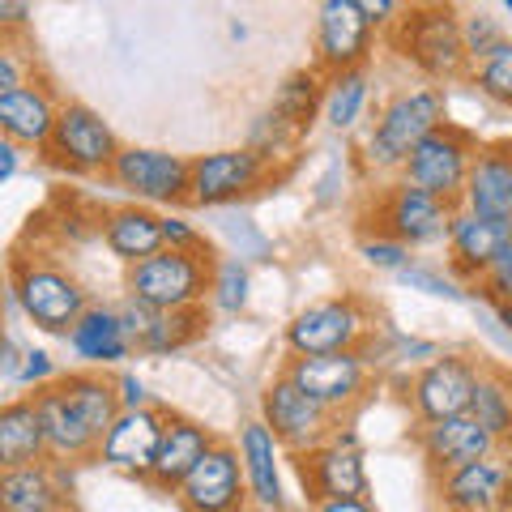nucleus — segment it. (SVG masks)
Masks as SVG:
<instances>
[{"instance_id":"1","label":"nucleus","mask_w":512,"mask_h":512,"mask_svg":"<svg viewBox=\"0 0 512 512\" xmlns=\"http://www.w3.org/2000/svg\"><path fill=\"white\" fill-rule=\"evenodd\" d=\"M35 402L47 427V457L52 461H94L107 427L120 419V384L103 376V367L60 372L52 384L35 389Z\"/></svg>"},{"instance_id":"2","label":"nucleus","mask_w":512,"mask_h":512,"mask_svg":"<svg viewBox=\"0 0 512 512\" xmlns=\"http://www.w3.org/2000/svg\"><path fill=\"white\" fill-rule=\"evenodd\" d=\"M384 43L402 56L414 73H423L427 82H461L470 77L474 60L466 52V35H461V9L453 0H436V5H414L402 13Z\"/></svg>"},{"instance_id":"3","label":"nucleus","mask_w":512,"mask_h":512,"mask_svg":"<svg viewBox=\"0 0 512 512\" xmlns=\"http://www.w3.org/2000/svg\"><path fill=\"white\" fill-rule=\"evenodd\" d=\"M444 120H448V99L436 82L406 86V90L389 94L363 137V167L384 171V175H402L414 146H419L427 133H436Z\"/></svg>"},{"instance_id":"4","label":"nucleus","mask_w":512,"mask_h":512,"mask_svg":"<svg viewBox=\"0 0 512 512\" xmlns=\"http://www.w3.org/2000/svg\"><path fill=\"white\" fill-rule=\"evenodd\" d=\"M9 303L30 325L56 338H69V329L90 308L82 278H73L64 265L43 261V256H9Z\"/></svg>"},{"instance_id":"5","label":"nucleus","mask_w":512,"mask_h":512,"mask_svg":"<svg viewBox=\"0 0 512 512\" xmlns=\"http://www.w3.org/2000/svg\"><path fill=\"white\" fill-rule=\"evenodd\" d=\"M214 265L210 256L163 248L137 265H124V295L141 299L154 312H184L201 308L205 295L214 291Z\"/></svg>"},{"instance_id":"6","label":"nucleus","mask_w":512,"mask_h":512,"mask_svg":"<svg viewBox=\"0 0 512 512\" xmlns=\"http://www.w3.org/2000/svg\"><path fill=\"white\" fill-rule=\"evenodd\" d=\"M457 210L461 205L431 197V192L414 188L397 175V180L384 184L372 197V205L363 210V227L376 231V235L402 239L410 248H431V244H444L448 239V227H453Z\"/></svg>"},{"instance_id":"7","label":"nucleus","mask_w":512,"mask_h":512,"mask_svg":"<svg viewBox=\"0 0 512 512\" xmlns=\"http://www.w3.org/2000/svg\"><path fill=\"white\" fill-rule=\"evenodd\" d=\"M120 150L124 146H120L116 128H111L90 103H64L52 137H47V146L39 154L52 171L90 180V175H107Z\"/></svg>"},{"instance_id":"8","label":"nucleus","mask_w":512,"mask_h":512,"mask_svg":"<svg viewBox=\"0 0 512 512\" xmlns=\"http://www.w3.org/2000/svg\"><path fill=\"white\" fill-rule=\"evenodd\" d=\"M478 150L483 146H478V137L466 124L444 120L436 133H427L419 146H414V154L402 167V180L431 192V197H440V201L461 205V192H466V180L474 171Z\"/></svg>"},{"instance_id":"9","label":"nucleus","mask_w":512,"mask_h":512,"mask_svg":"<svg viewBox=\"0 0 512 512\" xmlns=\"http://www.w3.org/2000/svg\"><path fill=\"white\" fill-rule=\"evenodd\" d=\"M372 329V312L359 295H329L291 316L282 329L286 355H333V350H359Z\"/></svg>"},{"instance_id":"10","label":"nucleus","mask_w":512,"mask_h":512,"mask_svg":"<svg viewBox=\"0 0 512 512\" xmlns=\"http://www.w3.org/2000/svg\"><path fill=\"white\" fill-rule=\"evenodd\" d=\"M282 372L291 376L303 393H312L320 406L333 414H350L367 402L372 389V363L363 350H333V355H291L282 363Z\"/></svg>"},{"instance_id":"11","label":"nucleus","mask_w":512,"mask_h":512,"mask_svg":"<svg viewBox=\"0 0 512 512\" xmlns=\"http://www.w3.org/2000/svg\"><path fill=\"white\" fill-rule=\"evenodd\" d=\"M107 180L141 205H188L192 158L154 146H124L111 163Z\"/></svg>"},{"instance_id":"12","label":"nucleus","mask_w":512,"mask_h":512,"mask_svg":"<svg viewBox=\"0 0 512 512\" xmlns=\"http://www.w3.org/2000/svg\"><path fill=\"white\" fill-rule=\"evenodd\" d=\"M261 419L278 436L286 453H312L338 431V414L329 406H320L312 393H303L299 384L278 372L261 393Z\"/></svg>"},{"instance_id":"13","label":"nucleus","mask_w":512,"mask_h":512,"mask_svg":"<svg viewBox=\"0 0 512 512\" xmlns=\"http://www.w3.org/2000/svg\"><path fill=\"white\" fill-rule=\"evenodd\" d=\"M478 367H483V359H470V355H436V359H427L419 372L406 380L410 414L419 423H440V419L470 414Z\"/></svg>"},{"instance_id":"14","label":"nucleus","mask_w":512,"mask_h":512,"mask_svg":"<svg viewBox=\"0 0 512 512\" xmlns=\"http://www.w3.org/2000/svg\"><path fill=\"white\" fill-rule=\"evenodd\" d=\"M291 466L312 508L325 500H338V495H367V466H363V448L355 440V431L338 427L312 453H291Z\"/></svg>"},{"instance_id":"15","label":"nucleus","mask_w":512,"mask_h":512,"mask_svg":"<svg viewBox=\"0 0 512 512\" xmlns=\"http://www.w3.org/2000/svg\"><path fill=\"white\" fill-rule=\"evenodd\" d=\"M376 39H380V30L363 18L355 0H320L316 5L312 47H316V69L325 77L363 69L376 52Z\"/></svg>"},{"instance_id":"16","label":"nucleus","mask_w":512,"mask_h":512,"mask_svg":"<svg viewBox=\"0 0 512 512\" xmlns=\"http://www.w3.org/2000/svg\"><path fill=\"white\" fill-rule=\"evenodd\" d=\"M269 171H274V167H269L252 146L197 154V158H192L188 205H201V210H218V205L244 201V197H252V192L269 180Z\"/></svg>"},{"instance_id":"17","label":"nucleus","mask_w":512,"mask_h":512,"mask_svg":"<svg viewBox=\"0 0 512 512\" xmlns=\"http://www.w3.org/2000/svg\"><path fill=\"white\" fill-rule=\"evenodd\" d=\"M184 512H244L248 500V478H244V457H239V444L218 440L210 453L197 461L180 491H175Z\"/></svg>"},{"instance_id":"18","label":"nucleus","mask_w":512,"mask_h":512,"mask_svg":"<svg viewBox=\"0 0 512 512\" xmlns=\"http://www.w3.org/2000/svg\"><path fill=\"white\" fill-rule=\"evenodd\" d=\"M163 419L167 410L158 406H137V410H120V419L107 427V436L99 444V466L116 470L124 478H137L146 483L150 466L158 457V444H163Z\"/></svg>"},{"instance_id":"19","label":"nucleus","mask_w":512,"mask_h":512,"mask_svg":"<svg viewBox=\"0 0 512 512\" xmlns=\"http://www.w3.org/2000/svg\"><path fill=\"white\" fill-rule=\"evenodd\" d=\"M414 448H419V457L427 461V470L440 478L448 470L470 466V461L495 457L500 440H495L474 414H457V419L419 423V431H414Z\"/></svg>"},{"instance_id":"20","label":"nucleus","mask_w":512,"mask_h":512,"mask_svg":"<svg viewBox=\"0 0 512 512\" xmlns=\"http://www.w3.org/2000/svg\"><path fill=\"white\" fill-rule=\"evenodd\" d=\"M214 444L218 440H214V431L205 427V423L188 419V414L167 410V419H163V444H158V457H154L146 483L154 491H163V495H175V491H180V483H184L192 470H197V461L210 453Z\"/></svg>"},{"instance_id":"21","label":"nucleus","mask_w":512,"mask_h":512,"mask_svg":"<svg viewBox=\"0 0 512 512\" xmlns=\"http://www.w3.org/2000/svg\"><path fill=\"white\" fill-rule=\"evenodd\" d=\"M60 99L43 82L30 77L26 86L0 94V137L22 150H43L60 120Z\"/></svg>"},{"instance_id":"22","label":"nucleus","mask_w":512,"mask_h":512,"mask_svg":"<svg viewBox=\"0 0 512 512\" xmlns=\"http://www.w3.org/2000/svg\"><path fill=\"white\" fill-rule=\"evenodd\" d=\"M282 453L278 436L265 419H248L239 427V457H244L248 495L261 512H286V487H282Z\"/></svg>"},{"instance_id":"23","label":"nucleus","mask_w":512,"mask_h":512,"mask_svg":"<svg viewBox=\"0 0 512 512\" xmlns=\"http://www.w3.org/2000/svg\"><path fill=\"white\" fill-rule=\"evenodd\" d=\"M461 210L512 227V141L483 146L461 192Z\"/></svg>"},{"instance_id":"24","label":"nucleus","mask_w":512,"mask_h":512,"mask_svg":"<svg viewBox=\"0 0 512 512\" xmlns=\"http://www.w3.org/2000/svg\"><path fill=\"white\" fill-rule=\"evenodd\" d=\"M512 487V470L495 457L470 461L461 470L440 474V504L448 512H504Z\"/></svg>"},{"instance_id":"25","label":"nucleus","mask_w":512,"mask_h":512,"mask_svg":"<svg viewBox=\"0 0 512 512\" xmlns=\"http://www.w3.org/2000/svg\"><path fill=\"white\" fill-rule=\"evenodd\" d=\"M508 239H512V227H504V222H491V218H478L470 210H457L453 227H448V239H444L448 244V265H453L457 278L478 282L487 274V265L504 252Z\"/></svg>"},{"instance_id":"26","label":"nucleus","mask_w":512,"mask_h":512,"mask_svg":"<svg viewBox=\"0 0 512 512\" xmlns=\"http://www.w3.org/2000/svg\"><path fill=\"white\" fill-rule=\"evenodd\" d=\"M99 235L107 252L116 256L120 265H137L146 256L163 252L167 239H163V214H154V205H141V201H128L120 210H107L99 222Z\"/></svg>"},{"instance_id":"27","label":"nucleus","mask_w":512,"mask_h":512,"mask_svg":"<svg viewBox=\"0 0 512 512\" xmlns=\"http://www.w3.org/2000/svg\"><path fill=\"white\" fill-rule=\"evenodd\" d=\"M69 346L86 367L124 363L137 350L133 338H128L120 312H116V303H90V308L82 312V320L69 329Z\"/></svg>"},{"instance_id":"28","label":"nucleus","mask_w":512,"mask_h":512,"mask_svg":"<svg viewBox=\"0 0 512 512\" xmlns=\"http://www.w3.org/2000/svg\"><path fill=\"white\" fill-rule=\"evenodd\" d=\"M35 461H47V427L35 393H22L0 406V470L35 466Z\"/></svg>"},{"instance_id":"29","label":"nucleus","mask_w":512,"mask_h":512,"mask_svg":"<svg viewBox=\"0 0 512 512\" xmlns=\"http://www.w3.org/2000/svg\"><path fill=\"white\" fill-rule=\"evenodd\" d=\"M0 512H69V495L56 478V461L0 470Z\"/></svg>"},{"instance_id":"30","label":"nucleus","mask_w":512,"mask_h":512,"mask_svg":"<svg viewBox=\"0 0 512 512\" xmlns=\"http://www.w3.org/2000/svg\"><path fill=\"white\" fill-rule=\"evenodd\" d=\"M470 414L500 444H512V372H508V367L483 359V367H478L474 397H470Z\"/></svg>"},{"instance_id":"31","label":"nucleus","mask_w":512,"mask_h":512,"mask_svg":"<svg viewBox=\"0 0 512 512\" xmlns=\"http://www.w3.org/2000/svg\"><path fill=\"white\" fill-rule=\"evenodd\" d=\"M367 94H372V77H367V64L363 69H346V73H329L325 77V124L333 133H346L355 128L367 111Z\"/></svg>"},{"instance_id":"32","label":"nucleus","mask_w":512,"mask_h":512,"mask_svg":"<svg viewBox=\"0 0 512 512\" xmlns=\"http://www.w3.org/2000/svg\"><path fill=\"white\" fill-rule=\"evenodd\" d=\"M274 111L295 128L299 137L312 133L316 111H325V82H320V69H299L282 82V90L274 94Z\"/></svg>"},{"instance_id":"33","label":"nucleus","mask_w":512,"mask_h":512,"mask_svg":"<svg viewBox=\"0 0 512 512\" xmlns=\"http://www.w3.org/2000/svg\"><path fill=\"white\" fill-rule=\"evenodd\" d=\"M210 329V316H205V303L201 308H184V312H158L150 333L137 342L141 355H171V350H184Z\"/></svg>"},{"instance_id":"34","label":"nucleus","mask_w":512,"mask_h":512,"mask_svg":"<svg viewBox=\"0 0 512 512\" xmlns=\"http://www.w3.org/2000/svg\"><path fill=\"white\" fill-rule=\"evenodd\" d=\"M470 82L478 86V94H487L491 103H500L512 111V39H504L495 52H487L483 60L470 69Z\"/></svg>"},{"instance_id":"35","label":"nucleus","mask_w":512,"mask_h":512,"mask_svg":"<svg viewBox=\"0 0 512 512\" xmlns=\"http://www.w3.org/2000/svg\"><path fill=\"white\" fill-rule=\"evenodd\" d=\"M248 295H252V274H248V265L239 261V256H227V261H218L214 265V308L218 312H244L248 308Z\"/></svg>"},{"instance_id":"36","label":"nucleus","mask_w":512,"mask_h":512,"mask_svg":"<svg viewBox=\"0 0 512 512\" xmlns=\"http://www.w3.org/2000/svg\"><path fill=\"white\" fill-rule=\"evenodd\" d=\"M461 35H466V52H470V60L478 64L487 52H495L508 35H504V26H500V18H491V13H483V9H474V13H461Z\"/></svg>"},{"instance_id":"37","label":"nucleus","mask_w":512,"mask_h":512,"mask_svg":"<svg viewBox=\"0 0 512 512\" xmlns=\"http://www.w3.org/2000/svg\"><path fill=\"white\" fill-rule=\"evenodd\" d=\"M359 256L372 269H402L410 265V244H402V239H393V235H376V231H363L359 239Z\"/></svg>"},{"instance_id":"38","label":"nucleus","mask_w":512,"mask_h":512,"mask_svg":"<svg viewBox=\"0 0 512 512\" xmlns=\"http://www.w3.org/2000/svg\"><path fill=\"white\" fill-rule=\"evenodd\" d=\"M474 286H478V295L495 303V308L512 299V239H508L504 252H500V256H495V261L487 265V274L478 278Z\"/></svg>"},{"instance_id":"39","label":"nucleus","mask_w":512,"mask_h":512,"mask_svg":"<svg viewBox=\"0 0 512 512\" xmlns=\"http://www.w3.org/2000/svg\"><path fill=\"white\" fill-rule=\"evenodd\" d=\"M163 239H167V248L197 252V256H210V261H218L210 239H205V235H201L197 227H192L188 218H180V214H163Z\"/></svg>"},{"instance_id":"40","label":"nucleus","mask_w":512,"mask_h":512,"mask_svg":"<svg viewBox=\"0 0 512 512\" xmlns=\"http://www.w3.org/2000/svg\"><path fill=\"white\" fill-rule=\"evenodd\" d=\"M56 376H60V372H56V359L47 355V350H35V346H30V350H26V359H22V372H18V384H22V389L35 393V389H43V384H52Z\"/></svg>"},{"instance_id":"41","label":"nucleus","mask_w":512,"mask_h":512,"mask_svg":"<svg viewBox=\"0 0 512 512\" xmlns=\"http://www.w3.org/2000/svg\"><path fill=\"white\" fill-rule=\"evenodd\" d=\"M355 5H359L363 18L380 30V39L389 35V30L402 22V13H406V0H355Z\"/></svg>"},{"instance_id":"42","label":"nucleus","mask_w":512,"mask_h":512,"mask_svg":"<svg viewBox=\"0 0 512 512\" xmlns=\"http://www.w3.org/2000/svg\"><path fill=\"white\" fill-rule=\"evenodd\" d=\"M116 312H120V320H124V329H128V338H133V346L146 338L150 333V325H154V308H146V303L141 299H133V295H124L120 303H116Z\"/></svg>"},{"instance_id":"43","label":"nucleus","mask_w":512,"mask_h":512,"mask_svg":"<svg viewBox=\"0 0 512 512\" xmlns=\"http://www.w3.org/2000/svg\"><path fill=\"white\" fill-rule=\"evenodd\" d=\"M18 86H26V60H22L18 39H5L0 43V94L18 90Z\"/></svg>"},{"instance_id":"44","label":"nucleus","mask_w":512,"mask_h":512,"mask_svg":"<svg viewBox=\"0 0 512 512\" xmlns=\"http://www.w3.org/2000/svg\"><path fill=\"white\" fill-rule=\"evenodd\" d=\"M30 13H35V5H30V0H0V35H5V39H18L22 30L30 26Z\"/></svg>"},{"instance_id":"45","label":"nucleus","mask_w":512,"mask_h":512,"mask_svg":"<svg viewBox=\"0 0 512 512\" xmlns=\"http://www.w3.org/2000/svg\"><path fill=\"white\" fill-rule=\"evenodd\" d=\"M402 282L406 286H419V291H427V295H448V299H457L461 291L448 278H440V274H431V269H402Z\"/></svg>"},{"instance_id":"46","label":"nucleus","mask_w":512,"mask_h":512,"mask_svg":"<svg viewBox=\"0 0 512 512\" xmlns=\"http://www.w3.org/2000/svg\"><path fill=\"white\" fill-rule=\"evenodd\" d=\"M116 384H120V402H124V410L150 406V393H146V380H141V376L120 372V376H116Z\"/></svg>"},{"instance_id":"47","label":"nucleus","mask_w":512,"mask_h":512,"mask_svg":"<svg viewBox=\"0 0 512 512\" xmlns=\"http://www.w3.org/2000/svg\"><path fill=\"white\" fill-rule=\"evenodd\" d=\"M22 359H26V350L18 346V338H5V359H0V376H5L9 384H18V372H22Z\"/></svg>"},{"instance_id":"48","label":"nucleus","mask_w":512,"mask_h":512,"mask_svg":"<svg viewBox=\"0 0 512 512\" xmlns=\"http://www.w3.org/2000/svg\"><path fill=\"white\" fill-rule=\"evenodd\" d=\"M316 512H376V504L367 495H338V500L316 504Z\"/></svg>"},{"instance_id":"49","label":"nucleus","mask_w":512,"mask_h":512,"mask_svg":"<svg viewBox=\"0 0 512 512\" xmlns=\"http://www.w3.org/2000/svg\"><path fill=\"white\" fill-rule=\"evenodd\" d=\"M18 150L22 146H13V141H0V180H13V175H18Z\"/></svg>"},{"instance_id":"50","label":"nucleus","mask_w":512,"mask_h":512,"mask_svg":"<svg viewBox=\"0 0 512 512\" xmlns=\"http://www.w3.org/2000/svg\"><path fill=\"white\" fill-rule=\"evenodd\" d=\"M500 320H504V329H508V338H512V299L500 303Z\"/></svg>"},{"instance_id":"51","label":"nucleus","mask_w":512,"mask_h":512,"mask_svg":"<svg viewBox=\"0 0 512 512\" xmlns=\"http://www.w3.org/2000/svg\"><path fill=\"white\" fill-rule=\"evenodd\" d=\"M414 5H436V0H406V9H414Z\"/></svg>"},{"instance_id":"52","label":"nucleus","mask_w":512,"mask_h":512,"mask_svg":"<svg viewBox=\"0 0 512 512\" xmlns=\"http://www.w3.org/2000/svg\"><path fill=\"white\" fill-rule=\"evenodd\" d=\"M504 512H512V487H508V504H504Z\"/></svg>"},{"instance_id":"53","label":"nucleus","mask_w":512,"mask_h":512,"mask_svg":"<svg viewBox=\"0 0 512 512\" xmlns=\"http://www.w3.org/2000/svg\"><path fill=\"white\" fill-rule=\"evenodd\" d=\"M500 5H504V9H508V13H512V0H500Z\"/></svg>"}]
</instances>
